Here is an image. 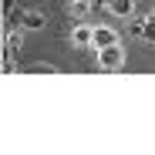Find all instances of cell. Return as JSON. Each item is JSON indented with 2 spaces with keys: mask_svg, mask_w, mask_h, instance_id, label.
Returning <instances> with one entry per match:
<instances>
[{
  "mask_svg": "<svg viewBox=\"0 0 155 155\" xmlns=\"http://www.w3.org/2000/svg\"><path fill=\"white\" fill-rule=\"evenodd\" d=\"M98 68H101V71H121V68H125V51H121L118 44L101 47V51H98Z\"/></svg>",
  "mask_w": 155,
  "mask_h": 155,
  "instance_id": "1",
  "label": "cell"
},
{
  "mask_svg": "<svg viewBox=\"0 0 155 155\" xmlns=\"http://www.w3.org/2000/svg\"><path fill=\"white\" fill-rule=\"evenodd\" d=\"M88 10H94V7H91V0H74V4H71V17H78V20H84Z\"/></svg>",
  "mask_w": 155,
  "mask_h": 155,
  "instance_id": "7",
  "label": "cell"
},
{
  "mask_svg": "<svg viewBox=\"0 0 155 155\" xmlns=\"http://www.w3.org/2000/svg\"><path fill=\"white\" fill-rule=\"evenodd\" d=\"M111 44H118V34H115L111 27H94V34H91V47H94V51L111 47Z\"/></svg>",
  "mask_w": 155,
  "mask_h": 155,
  "instance_id": "3",
  "label": "cell"
},
{
  "mask_svg": "<svg viewBox=\"0 0 155 155\" xmlns=\"http://www.w3.org/2000/svg\"><path fill=\"white\" fill-rule=\"evenodd\" d=\"M34 74H54V64H34Z\"/></svg>",
  "mask_w": 155,
  "mask_h": 155,
  "instance_id": "8",
  "label": "cell"
},
{
  "mask_svg": "<svg viewBox=\"0 0 155 155\" xmlns=\"http://www.w3.org/2000/svg\"><path fill=\"white\" fill-rule=\"evenodd\" d=\"M132 31L138 34V37H145V41H155V10L145 17V20H138V24H132Z\"/></svg>",
  "mask_w": 155,
  "mask_h": 155,
  "instance_id": "4",
  "label": "cell"
},
{
  "mask_svg": "<svg viewBox=\"0 0 155 155\" xmlns=\"http://www.w3.org/2000/svg\"><path fill=\"white\" fill-rule=\"evenodd\" d=\"M91 34H94V27H84V24H81V27H74L71 41H74L78 47H88V44H91Z\"/></svg>",
  "mask_w": 155,
  "mask_h": 155,
  "instance_id": "6",
  "label": "cell"
},
{
  "mask_svg": "<svg viewBox=\"0 0 155 155\" xmlns=\"http://www.w3.org/2000/svg\"><path fill=\"white\" fill-rule=\"evenodd\" d=\"M17 10V0H4V14H14Z\"/></svg>",
  "mask_w": 155,
  "mask_h": 155,
  "instance_id": "9",
  "label": "cell"
},
{
  "mask_svg": "<svg viewBox=\"0 0 155 155\" xmlns=\"http://www.w3.org/2000/svg\"><path fill=\"white\" fill-rule=\"evenodd\" d=\"M7 20H10V24H20L24 31H41V27H44V14H41V10H24V14L14 10V14H7Z\"/></svg>",
  "mask_w": 155,
  "mask_h": 155,
  "instance_id": "2",
  "label": "cell"
},
{
  "mask_svg": "<svg viewBox=\"0 0 155 155\" xmlns=\"http://www.w3.org/2000/svg\"><path fill=\"white\" fill-rule=\"evenodd\" d=\"M105 10L115 14V17H128L135 10V4H132V0H105Z\"/></svg>",
  "mask_w": 155,
  "mask_h": 155,
  "instance_id": "5",
  "label": "cell"
}]
</instances>
